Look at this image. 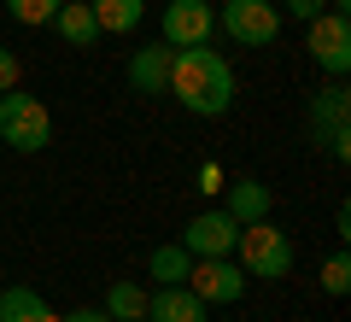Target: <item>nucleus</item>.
<instances>
[{
  "label": "nucleus",
  "mask_w": 351,
  "mask_h": 322,
  "mask_svg": "<svg viewBox=\"0 0 351 322\" xmlns=\"http://www.w3.org/2000/svg\"><path fill=\"white\" fill-rule=\"evenodd\" d=\"M316 12H328V0H281V18H299V24H311Z\"/></svg>",
  "instance_id": "aec40b11"
},
{
  "label": "nucleus",
  "mask_w": 351,
  "mask_h": 322,
  "mask_svg": "<svg viewBox=\"0 0 351 322\" xmlns=\"http://www.w3.org/2000/svg\"><path fill=\"white\" fill-rule=\"evenodd\" d=\"M147 322H205V305L188 287H152L147 293Z\"/></svg>",
  "instance_id": "9b49d317"
},
{
  "label": "nucleus",
  "mask_w": 351,
  "mask_h": 322,
  "mask_svg": "<svg viewBox=\"0 0 351 322\" xmlns=\"http://www.w3.org/2000/svg\"><path fill=\"white\" fill-rule=\"evenodd\" d=\"M164 94H176L182 112H193V117H223L234 106V71H228V59L217 47H176Z\"/></svg>",
  "instance_id": "f257e3e1"
},
{
  "label": "nucleus",
  "mask_w": 351,
  "mask_h": 322,
  "mask_svg": "<svg viewBox=\"0 0 351 322\" xmlns=\"http://www.w3.org/2000/svg\"><path fill=\"white\" fill-rule=\"evenodd\" d=\"M269 187L258 182V176H240V182H228V199H223V211L234 217V223H258V217H269Z\"/></svg>",
  "instance_id": "f8f14e48"
},
{
  "label": "nucleus",
  "mask_w": 351,
  "mask_h": 322,
  "mask_svg": "<svg viewBox=\"0 0 351 322\" xmlns=\"http://www.w3.org/2000/svg\"><path fill=\"white\" fill-rule=\"evenodd\" d=\"M0 141H6L12 152H41L53 141V112L36 94L6 88V94H0Z\"/></svg>",
  "instance_id": "7ed1b4c3"
},
{
  "label": "nucleus",
  "mask_w": 351,
  "mask_h": 322,
  "mask_svg": "<svg viewBox=\"0 0 351 322\" xmlns=\"http://www.w3.org/2000/svg\"><path fill=\"white\" fill-rule=\"evenodd\" d=\"M0 322H64L36 287H6L0 293Z\"/></svg>",
  "instance_id": "ddd939ff"
},
{
  "label": "nucleus",
  "mask_w": 351,
  "mask_h": 322,
  "mask_svg": "<svg viewBox=\"0 0 351 322\" xmlns=\"http://www.w3.org/2000/svg\"><path fill=\"white\" fill-rule=\"evenodd\" d=\"M322 293L328 299H346L351 293V258H346V252H334V258L322 264Z\"/></svg>",
  "instance_id": "6ab92c4d"
},
{
  "label": "nucleus",
  "mask_w": 351,
  "mask_h": 322,
  "mask_svg": "<svg viewBox=\"0 0 351 322\" xmlns=\"http://www.w3.org/2000/svg\"><path fill=\"white\" fill-rule=\"evenodd\" d=\"M18 76H24L18 53H12V47H0V94H6V88H18Z\"/></svg>",
  "instance_id": "412c9836"
},
{
  "label": "nucleus",
  "mask_w": 351,
  "mask_h": 322,
  "mask_svg": "<svg viewBox=\"0 0 351 322\" xmlns=\"http://www.w3.org/2000/svg\"><path fill=\"white\" fill-rule=\"evenodd\" d=\"M304 53L316 59V71L346 76V71H351V18H339V12H316L311 24H304Z\"/></svg>",
  "instance_id": "423d86ee"
},
{
  "label": "nucleus",
  "mask_w": 351,
  "mask_h": 322,
  "mask_svg": "<svg viewBox=\"0 0 351 322\" xmlns=\"http://www.w3.org/2000/svg\"><path fill=\"white\" fill-rule=\"evenodd\" d=\"M188 270H193V252L182 246V240H170V246H158V252L147 258V275H152L158 287H182V281H188Z\"/></svg>",
  "instance_id": "dca6fc26"
},
{
  "label": "nucleus",
  "mask_w": 351,
  "mask_h": 322,
  "mask_svg": "<svg viewBox=\"0 0 351 322\" xmlns=\"http://www.w3.org/2000/svg\"><path fill=\"white\" fill-rule=\"evenodd\" d=\"M53 30L64 36V47H94L100 41V24L88 12V0H64L59 12H53Z\"/></svg>",
  "instance_id": "4468645a"
},
{
  "label": "nucleus",
  "mask_w": 351,
  "mask_h": 322,
  "mask_svg": "<svg viewBox=\"0 0 351 322\" xmlns=\"http://www.w3.org/2000/svg\"><path fill=\"white\" fill-rule=\"evenodd\" d=\"M64 322H112V317H106L100 305H82V310H71V317H64Z\"/></svg>",
  "instance_id": "5701e85b"
},
{
  "label": "nucleus",
  "mask_w": 351,
  "mask_h": 322,
  "mask_svg": "<svg viewBox=\"0 0 351 322\" xmlns=\"http://www.w3.org/2000/svg\"><path fill=\"white\" fill-rule=\"evenodd\" d=\"M234 264L246 270V281H281V275L293 270V240H287V229H276L269 217L240 223V235H234Z\"/></svg>",
  "instance_id": "f03ea898"
},
{
  "label": "nucleus",
  "mask_w": 351,
  "mask_h": 322,
  "mask_svg": "<svg viewBox=\"0 0 351 322\" xmlns=\"http://www.w3.org/2000/svg\"><path fill=\"white\" fill-rule=\"evenodd\" d=\"M234 235H240V223L228 211H199V217H188V229H182V246H188L193 258H234Z\"/></svg>",
  "instance_id": "1a4fd4ad"
},
{
  "label": "nucleus",
  "mask_w": 351,
  "mask_h": 322,
  "mask_svg": "<svg viewBox=\"0 0 351 322\" xmlns=\"http://www.w3.org/2000/svg\"><path fill=\"white\" fill-rule=\"evenodd\" d=\"M64 0H6V12H12V24H24V30H41V24H53V12H59Z\"/></svg>",
  "instance_id": "a211bd4d"
},
{
  "label": "nucleus",
  "mask_w": 351,
  "mask_h": 322,
  "mask_svg": "<svg viewBox=\"0 0 351 322\" xmlns=\"http://www.w3.org/2000/svg\"><path fill=\"white\" fill-rule=\"evenodd\" d=\"M199 194H223V170L217 164H199Z\"/></svg>",
  "instance_id": "4be33fe9"
},
{
  "label": "nucleus",
  "mask_w": 351,
  "mask_h": 322,
  "mask_svg": "<svg viewBox=\"0 0 351 322\" xmlns=\"http://www.w3.org/2000/svg\"><path fill=\"white\" fill-rule=\"evenodd\" d=\"M223 36L240 47H276L281 36V6L276 0H223Z\"/></svg>",
  "instance_id": "20e7f679"
},
{
  "label": "nucleus",
  "mask_w": 351,
  "mask_h": 322,
  "mask_svg": "<svg viewBox=\"0 0 351 322\" xmlns=\"http://www.w3.org/2000/svg\"><path fill=\"white\" fill-rule=\"evenodd\" d=\"M170 53L176 47H135L129 53V88H135V94H164V88H170Z\"/></svg>",
  "instance_id": "9d476101"
},
{
  "label": "nucleus",
  "mask_w": 351,
  "mask_h": 322,
  "mask_svg": "<svg viewBox=\"0 0 351 322\" xmlns=\"http://www.w3.org/2000/svg\"><path fill=\"white\" fill-rule=\"evenodd\" d=\"M182 287H188L199 305H240L252 281H246V270H240L234 258H193V270H188Z\"/></svg>",
  "instance_id": "0eeeda50"
},
{
  "label": "nucleus",
  "mask_w": 351,
  "mask_h": 322,
  "mask_svg": "<svg viewBox=\"0 0 351 322\" xmlns=\"http://www.w3.org/2000/svg\"><path fill=\"white\" fill-rule=\"evenodd\" d=\"M164 30V47H211L217 36V6L211 0H170L158 18Z\"/></svg>",
  "instance_id": "6e6552de"
},
{
  "label": "nucleus",
  "mask_w": 351,
  "mask_h": 322,
  "mask_svg": "<svg viewBox=\"0 0 351 322\" xmlns=\"http://www.w3.org/2000/svg\"><path fill=\"white\" fill-rule=\"evenodd\" d=\"M100 310L112 322H147V287H141V281H112Z\"/></svg>",
  "instance_id": "f3484780"
},
{
  "label": "nucleus",
  "mask_w": 351,
  "mask_h": 322,
  "mask_svg": "<svg viewBox=\"0 0 351 322\" xmlns=\"http://www.w3.org/2000/svg\"><path fill=\"white\" fill-rule=\"evenodd\" d=\"M346 117H351V88L334 76V82L316 88V100H311V129H316V141H322L339 164L351 159V124Z\"/></svg>",
  "instance_id": "39448f33"
},
{
  "label": "nucleus",
  "mask_w": 351,
  "mask_h": 322,
  "mask_svg": "<svg viewBox=\"0 0 351 322\" xmlns=\"http://www.w3.org/2000/svg\"><path fill=\"white\" fill-rule=\"evenodd\" d=\"M88 12H94L100 36H129L147 18V0H88Z\"/></svg>",
  "instance_id": "2eb2a0df"
}]
</instances>
